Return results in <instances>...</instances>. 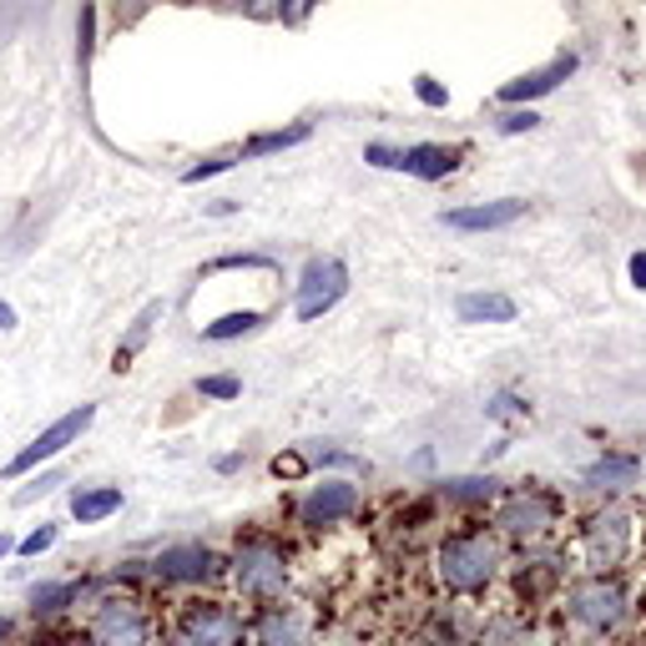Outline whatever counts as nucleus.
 <instances>
[{"label": "nucleus", "mask_w": 646, "mask_h": 646, "mask_svg": "<svg viewBox=\"0 0 646 646\" xmlns=\"http://www.w3.org/2000/svg\"><path fill=\"white\" fill-rule=\"evenodd\" d=\"M455 314H460L465 324H510L515 298L510 293H465L460 304H455Z\"/></svg>", "instance_id": "14"}, {"label": "nucleus", "mask_w": 646, "mask_h": 646, "mask_svg": "<svg viewBox=\"0 0 646 646\" xmlns=\"http://www.w3.org/2000/svg\"><path fill=\"white\" fill-rule=\"evenodd\" d=\"M77 596H81L77 580H46V586L31 591V611H36V616H56V611H67V601H77Z\"/></svg>", "instance_id": "19"}, {"label": "nucleus", "mask_w": 646, "mask_h": 646, "mask_svg": "<svg viewBox=\"0 0 646 646\" xmlns=\"http://www.w3.org/2000/svg\"><path fill=\"white\" fill-rule=\"evenodd\" d=\"M187 642L192 646H243V626H238V616H227V611H198L192 626H187Z\"/></svg>", "instance_id": "13"}, {"label": "nucleus", "mask_w": 646, "mask_h": 646, "mask_svg": "<svg viewBox=\"0 0 646 646\" xmlns=\"http://www.w3.org/2000/svg\"><path fill=\"white\" fill-rule=\"evenodd\" d=\"M157 318H162V304H146L142 314L132 318V329H127V339H121V343H117V354H111V369H117V374H121V369H132L137 349H142V343L152 339V324H157Z\"/></svg>", "instance_id": "18"}, {"label": "nucleus", "mask_w": 646, "mask_h": 646, "mask_svg": "<svg viewBox=\"0 0 646 646\" xmlns=\"http://www.w3.org/2000/svg\"><path fill=\"white\" fill-rule=\"evenodd\" d=\"M111 510H121L117 485H96V490H77V495H71V515H77L81 526H96V520H106Z\"/></svg>", "instance_id": "16"}, {"label": "nucleus", "mask_w": 646, "mask_h": 646, "mask_svg": "<svg viewBox=\"0 0 646 646\" xmlns=\"http://www.w3.org/2000/svg\"><path fill=\"white\" fill-rule=\"evenodd\" d=\"M636 480V460H601L586 470V485L591 490H621Z\"/></svg>", "instance_id": "20"}, {"label": "nucleus", "mask_w": 646, "mask_h": 646, "mask_svg": "<svg viewBox=\"0 0 646 646\" xmlns=\"http://www.w3.org/2000/svg\"><path fill=\"white\" fill-rule=\"evenodd\" d=\"M5 636H11V616H0V642H5Z\"/></svg>", "instance_id": "34"}, {"label": "nucleus", "mask_w": 646, "mask_h": 646, "mask_svg": "<svg viewBox=\"0 0 646 646\" xmlns=\"http://www.w3.org/2000/svg\"><path fill=\"white\" fill-rule=\"evenodd\" d=\"M364 162H374V167H399V172H404V146L369 142V146H364Z\"/></svg>", "instance_id": "25"}, {"label": "nucleus", "mask_w": 646, "mask_h": 646, "mask_svg": "<svg viewBox=\"0 0 646 646\" xmlns=\"http://www.w3.org/2000/svg\"><path fill=\"white\" fill-rule=\"evenodd\" d=\"M51 485H56V475H40V480H36V485H31V490H21V495H15V505L36 501V495H46V490H51Z\"/></svg>", "instance_id": "31"}, {"label": "nucleus", "mask_w": 646, "mask_h": 646, "mask_svg": "<svg viewBox=\"0 0 646 646\" xmlns=\"http://www.w3.org/2000/svg\"><path fill=\"white\" fill-rule=\"evenodd\" d=\"M621 611H626V596H621L611 580H580V586H571V616H576L580 626L607 632V626L621 621Z\"/></svg>", "instance_id": "4"}, {"label": "nucleus", "mask_w": 646, "mask_h": 646, "mask_svg": "<svg viewBox=\"0 0 646 646\" xmlns=\"http://www.w3.org/2000/svg\"><path fill=\"white\" fill-rule=\"evenodd\" d=\"M243 157H208V162H198V167H187L183 172V183H202V177H218V172H227V167H238Z\"/></svg>", "instance_id": "26"}, {"label": "nucleus", "mask_w": 646, "mask_h": 646, "mask_svg": "<svg viewBox=\"0 0 646 646\" xmlns=\"http://www.w3.org/2000/svg\"><path fill=\"white\" fill-rule=\"evenodd\" d=\"M258 646H304V616L298 611H268L258 621Z\"/></svg>", "instance_id": "17"}, {"label": "nucleus", "mask_w": 646, "mask_h": 646, "mask_svg": "<svg viewBox=\"0 0 646 646\" xmlns=\"http://www.w3.org/2000/svg\"><path fill=\"white\" fill-rule=\"evenodd\" d=\"M92 420H96V404H77L71 414H61V420L51 424V430H40V435L31 439V445L21 449V455H15L11 465H5V480H15V475H26V470H36L40 460H56V455H61V449H67L71 439H77Z\"/></svg>", "instance_id": "2"}, {"label": "nucleus", "mask_w": 646, "mask_h": 646, "mask_svg": "<svg viewBox=\"0 0 646 646\" xmlns=\"http://www.w3.org/2000/svg\"><path fill=\"white\" fill-rule=\"evenodd\" d=\"M536 121H541V117H536L530 106H526V111H505V117H501V132H530Z\"/></svg>", "instance_id": "29"}, {"label": "nucleus", "mask_w": 646, "mask_h": 646, "mask_svg": "<svg viewBox=\"0 0 646 646\" xmlns=\"http://www.w3.org/2000/svg\"><path fill=\"white\" fill-rule=\"evenodd\" d=\"M343 293H349V268L339 258H314L304 268V278H298V318L308 324V318L329 314Z\"/></svg>", "instance_id": "3"}, {"label": "nucleus", "mask_w": 646, "mask_h": 646, "mask_svg": "<svg viewBox=\"0 0 646 646\" xmlns=\"http://www.w3.org/2000/svg\"><path fill=\"white\" fill-rule=\"evenodd\" d=\"M258 324H263V314H258V308H243V314H223L218 324H208L202 333H208L212 343H223V339H238V333H252Z\"/></svg>", "instance_id": "22"}, {"label": "nucleus", "mask_w": 646, "mask_h": 646, "mask_svg": "<svg viewBox=\"0 0 646 646\" xmlns=\"http://www.w3.org/2000/svg\"><path fill=\"white\" fill-rule=\"evenodd\" d=\"M632 278H636V283H642V289H646V252H636V258H632Z\"/></svg>", "instance_id": "32"}, {"label": "nucleus", "mask_w": 646, "mask_h": 646, "mask_svg": "<svg viewBox=\"0 0 646 646\" xmlns=\"http://www.w3.org/2000/svg\"><path fill=\"white\" fill-rule=\"evenodd\" d=\"M198 395H208V399H238L243 384L233 379V374H208V379H198Z\"/></svg>", "instance_id": "23"}, {"label": "nucleus", "mask_w": 646, "mask_h": 646, "mask_svg": "<svg viewBox=\"0 0 646 646\" xmlns=\"http://www.w3.org/2000/svg\"><path fill=\"white\" fill-rule=\"evenodd\" d=\"M495 566H501V555L485 536H455V541L439 545V576L455 591H480L495 576Z\"/></svg>", "instance_id": "1"}, {"label": "nucleus", "mask_w": 646, "mask_h": 646, "mask_svg": "<svg viewBox=\"0 0 646 646\" xmlns=\"http://www.w3.org/2000/svg\"><path fill=\"white\" fill-rule=\"evenodd\" d=\"M501 526L510 530V536H541V530L551 526V501H541V495H515V501H505Z\"/></svg>", "instance_id": "12"}, {"label": "nucleus", "mask_w": 646, "mask_h": 646, "mask_svg": "<svg viewBox=\"0 0 646 646\" xmlns=\"http://www.w3.org/2000/svg\"><path fill=\"white\" fill-rule=\"evenodd\" d=\"M152 571H157L162 580H202L212 571V555H208V545L183 541V545H167V551L152 561Z\"/></svg>", "instance_id": "10"}, {"label": "nucleus", "mask_w": 646, "mask_h": 646, "mask_svg": "<svg viewBox=\"0 0 646 646\" xmlns=\"http://www.w3.org/2000/svg\"><path fill=\"white\" fill-rule=\"evenodd\" d=\"M445 495H455V501H490V495H495V480H449Z\"/></svg>", "instance_id": "24"}, {"label": "nucleus", "mask_w": 646, "mask_h": 646, "mask_svg": "<svg viewBox=\"0 0 646 646\" xmlns=\"http://www.w3.org/2000/svg\"><path fill=\"white\" fill-rule=\"evenodd\" d=\"M576 71V56H555L551 67H541V71H526V77H515L510 86H501V102H536V96H545V92H555L561 81Z\"/></svg>", "instance_id": "9"}, {"label": "nucleus", "mask_w": 646, "mask_h": 646, "mask_svg": "<svg viewBox=\"0 0 646 646\" xmlns=\"http://www.w3.org/2000/svg\"><path fill=\"white\" fill-rule=\"evenodd\" d=\"M0 329H15V308L11 304H0Z\"/></svg>", "instance_id": "33"}, {"label": "nucleus", "mask_w": 646, "mask_h": 646, "mask_svg": "<svg viewBox=\"0 0 646 646\" xmlns=\"http://www.w3.org/2000/svg\"><path fill=\"white\" fill-rule=\"evenodd\" d=\"M273 475H304V455H278Z\"/></svg>", "instance_id": "30"}, {"label": "nucleus", "mask_w": 646, "mask_h": 646, "mask_svg": "<svg viewBox=\"0 0 646 646\" xmlns=\"http://www.w3.org/2000/svg\"><path fill=\"white\" fill-rule=\"evenodd\" d=\"M414 92H420V102H424V106H445V102H449V92L439 86L435 77H420V81H414Z\"/></svg>", "instance_id": "28"}, {"label": "nucleus", "mask_w": 646, "mask_h": 646, "mask_svg": "<svg viewBox=\"0 0 646 646\" xmlns=\"http://www.w3.org/2000/svg\"><path fill=\"white\" fill-rule=\"evenodd\" d=\"M455 162H460V152L455 146H435V142H424V146H404V172H414V177H445V172H455Z\"/></svg>", "instance_id": "15"}, {"label": "nucleus", "mask_w": 646, "mask_h": 646, "mask_svg": "<svg viewBox=\"0 0 646 646\" xmlns=\"http://www.w3.org/2000/svg\"><path fill=\"white\" fill-rule=\"evenodd\" d=\"M515 218H526V202H520V198L475 202V208L445 212V223H449V227H460V233H490V227H510Z\"/></svg>", "instance_id": "8"}, {"label": "nucleus", "mask_w": 646, "mask_h": 646, "mask_svg": "<svg viewBox=\"0 0 646 646\" xmlns=\"http://www.w3.org/2000/svg\"><path fill=\"white\" fill-rule=\"evenodd\" d=\"M5 555H11V541H5V536H0V561H5Z\"/></svg>", "instance_id": "35"}, {"label": "nucleus", "mask_w": 646, "mask_h": 646, "mask_svg": "<svg viewBox=\"0 0 646 646\" xmlns=\"http://www.w3.org/2000/svg\"><path fill=\"white\" fill-rule=\"evenodd\" d=\"M308 121H298V127H289V132H263V137H252L248 146H243V157H263V152H283V146H298L308 142Z\"/></svg>", "instance_id": "21"}, {"label": "nucleus", "mask_w": 646, "mask_h": 646, "mask_svg": "<svg viewBox=\"0 0 646 646\" xmlns=\"http://www.w3.org/2000/svg\"><path fill=\"white\" fill-rule=\"evenodd\" d=\"M354 505H359V490L349 485V480H324V485H314V495L298 505V515H304V526H333L343 515H354Z\"/></svg>", "instance_id": "7"}, {"label": "nucleus", "mask_w": 646, "mask_h": 646, "mask_svg": "<svg viewBox=\"0 0 646 646\" xmlns=\"http://www.w3.org/2000/svg\"><path fill=\"white\" fill-rule=\"evenodd\" d=\"M283 580H289V566H283V555L268 551V545H248L238 555V586L248 596H273L283 591Z\"/></svg>", "instance_id": "6"}, {"label": "nucleus", "mask_w": 646, "mask_h": 646, "mask_svg": "<svg viewBox=\"0 0 646 646\" xmlns=\"http://www.w3.org/2000/svg\"><path fill=\"white\" fill-rule=\"evenodd\" d=\"M92 642L96 646H146V621L127 601H106L92 621Z\"/></svg>", "instance_id": "5"}, {"label": "nucleus", "mask_w": 646, "mask_h": 646, "mask_svg": "<svg viewBox=\"0 0 646 646\" xmlns=\"http://www.w3.org/2000/svg\"><path fill=\"white\" fill-rule=\"evenodd\" d=\"M56 536H61L56 526H40V530H31V536L15 545V551H21V555H40V551H51V545H56Z\"/></svg>", "instance_id": "27"}, {"label": "nucleus", "mask_w": 646, "mask_h": 646, "mask_svg": "<svg viewBox=\"0 0 646 646\" xmlns=\"http://www.w3.org/2000/svg\"><path fill=\"white\" fill-rule=\"evenodd\" d=\"M586 545H591V561L596 566H611V561H621V551H626V515L621 510H607L591 520V536H586Z\"/></svg>", "instance_id": "11"}]
</instances>
